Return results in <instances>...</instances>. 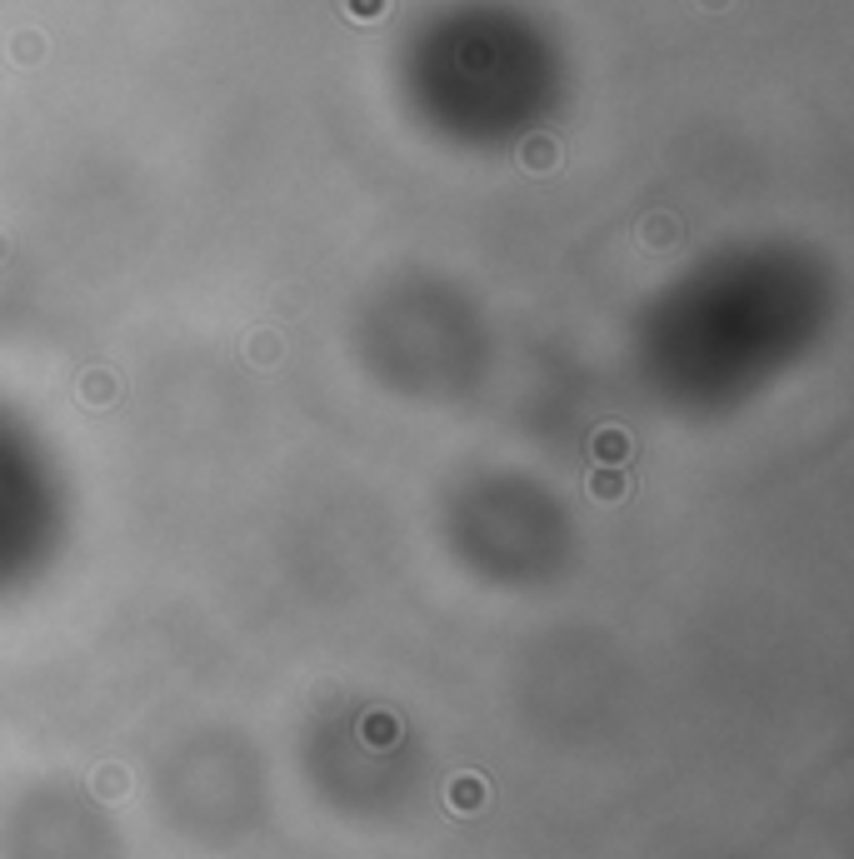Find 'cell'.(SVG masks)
<instances>
[{
	"mask_svg": "<svg viewBox=\"0 0 854 859\" xmlns=\"http://www.w3.org/2000/svg\"><path fill=\"white\" fill-rule=\"evenodd\" d=\"M829 320L815 260L784 245L725 250L685 270L645 315L650 385L685 410H725L800 365Z\"/></svg>",
	"mask_w": 854,
	"mask_h": 859,
	"instance_id": "obj_1",
	"label": "cell"
},
{
	"mask_svg": "<svg viewBox=\"0 0 854 859\" xmlns=\"http://www.w3.org/2000/svg\"><path fill=\"white\" fill-rule=\"evenodd\" d=\"M61 530V475L51 450L0 410V580L26 575Z\"/></svg>",
	"mask_w": 854,
	"mask_h": 859,
	"instance_id": "obj_2",
	"label": "cell"
}]
</instances>
